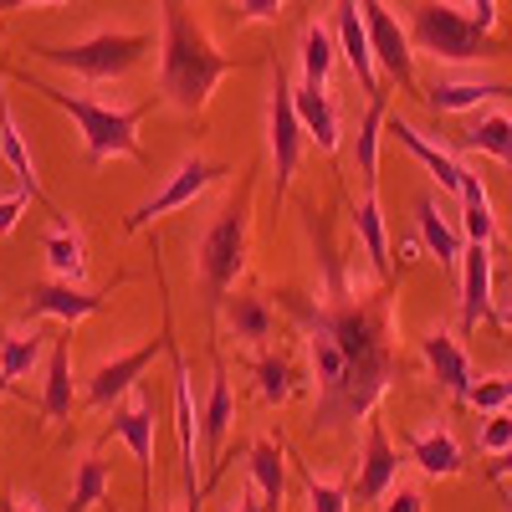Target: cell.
Returning a JSON list of instances; mask_svg holds the SVG:
<instances>
[{"mask_svg":"<svg viewBox=\"0 0 512 512\" xmlns=\"http://www.w3.org/2000/svg\"><path fill=\"white\" fill-rule=\"evenodd\" d=\"M0 82H6V72H0ZM0 159H6V169L21 180V190H31L41 205L52 210V221L62 216V210L41 195V185H36V164H31V149H26V139H21V128H16V113H11V103H6V93H0Z\"/></svg>","mask_w":512,"mask_h":512,"instance_id":"cell-25","label":"cell"},{"mask_svg":"<svg viewBox=\"0 0 512 512\" xmlns=\"http://www.w3.org/2000/svg\"><path fill=\"white\" fill-rule=\"evenodd\" d=\"M231 512H267V502H262V492H241Z\"/></svg>","mask_w":512,"mask_h":512,"instance_id":"cell-45","label":"cell"},{"mask_svg":"<svg viewBox=\"0 0 512 512\" xmlns=\"http://www.w3.org/2000/svg\"><path fill=\"white\" fill-rule=\"evenodd\" d=\"M113 497V477H108V461L98 451H88L77 461V477H72V492H67V512H93Z\"/></svg>","mask_w":512,"mask_h":512,"instance_id":"cell-33","label":"cell"},{"mask_svg":"<svg viewBox=\"0 0 512 512\" xmlns=\"http://www.w3.org/2000/svg\"><path fill=\"white\" fill-rule=\"evenodd\" d=\"M303 82H313V88H328V72L338 62V41H333V26L323 21H308L303 26Z\"/></svg>","mask_w":512,"mask_h":512,"instance_id":"cell-34","label":"cell"},{"mask_svg":"<svg viewBox=\"0 0 512 512\" xmlns=\"http://www.w3.org/2000/svg\"><path fill=\"white\" fill-rule=\"evenodd\" d=\"M26 52L72 72V77L118 82L154 52V36H144V31H98L88 41H72V47H47V41H36V47H26Z\"/></svg>","mask_w":512,"mask_h":512,"instance_id":"cell-6","label":"cell"},{"mask_svg":"<svg viewBox=\"0 0 512 512\" xmlns=\"http://www.w3.org/2000/svg\"><path fill=\"white\" fill-rule=\"evenodd\" d=\"M267 149H272V175H277V200H282L308 149V128L297 118V98H292V82L282 67H272V88H267Z\"/></svg>","mask_w":512,"mask_h":512,"instance_id":"cell-7","label":"cell"},{"mask_svg":"<svg viewBox=\"0 0 512 512\" xmlns=\"http://www.w3.org/2000/svg\"><path fill=\"white\" fill-rule=\"evenodd\" d=\"M354 241H359V251H364V262H369L374 282H384V287H400V282H395L390 226H384V205H379V190H364V200L354 205Z\"/></svg>","mask_w":512,"mask_h":512,"instance_id":"cell-19","label":"cell"},{"mask_svg":"<svg viewBox=\"0 0 512 512\" xmlns=\"http://www.w3.org/2000/svg\"><path fill=\"white\" fill-rule=\"evenodd\" d=\"M497 323H502V328H507V333H512V297H507V303H502V308H497Z\"/></svg>","mask_w":512,"mask_h":512,"instance_id":"cell-48","label":"cell"},{"mask_svg":"<svg viewBox=\"0 0 512 512\" xmlns=\"http://www.w3.org/2000/svg\"><path fill=\"white\" fill-rule=\"evenodd\" d=\"M400 441H405L410 461L420 466L425 477H461V472H466V461H461V446H456V436L446 431L441 420L431 425V431H405Z\"/></svg>","mask_w":512,"mask_h":512,"instance_id":"cell-23","label":"cell"},{"mask_svg":"<svg viewBox=\"0 0 512 512\" xmlns=\"http://www.w3.org/2000/svg\"><path fill=\"white\" fill-rule=\"evenodd\" d=\"M461 236L466 241H477V246H492L497 236V216H492V200H487V185L477 169H466V180H461Z\"/></svg>","mask_w":512,"mask_h":512,"instance_id":"cell-32","label":"cell"},{"mask_svg":"<svg viewBox=\"0 0 512 512\" xmlns=\"http://www.w3.org/2000/svg\"><path fill=\"white\" fill-rule=\"evenodd\" d=\"M400 466L405 461H400L390 431H384V420L369 415L364 420V446H359V472H354V502L359 507H379L400 487Z\"/></svg>","mask_w":512,"mask_h":512,"instance_id":"cell-10","label":"cell"},{"mask_svg":"<svg viewBox=\"0 0 512 512\" xmlns=\"http://www.w3.org/2000/svg\"><path fill=\"white\" fill-rule=\"evenodd\" d=\"M308 236L318 246V292L282 287L287 318L303 328L308 364H313V431L344 436L374 405L390 395V384L405 374L400 333H395V287H364L349 277L344 251L333 246L328 221L308 210Z\"/></svg>","mask_w":512,"mask_h":512,"instance_id":"cell-1","label":"cell"},{"mask_svg":"<svg viewBox=\"0 0 512 512\" xmlns=\"http://www.w3.org/2000/svg\"><path fill=\"white\" fill-rule=\"evenodd\" d=\"M169 344H175V318H169V303H164V328H159V338H149V344H139V349H128V354H118V359H108V364H98L93 369V379H88V410H113L123 395H134L139 390V379H144V369L159 359V354H169Z\"/></svg>","mask_w":512,"mask_h":512,"instance_id":"cell-8","label":"cell"},{"mask_svg":"<svg viewBox=\"0 0 512 512\" xmlns=\"http://www.w3.org/2000/svg\"><path fill=\"white\" fill-rule=\"evenodd\" d=\"M466 11H472V16H477L487 31L497 26V0H466Z\"/></svg>","mask_w":512,"mask_h":512,"instance_id":"cell-43","label":"cell"},{"mask_svg":"<svg viewBox=\"0 0 512 512\" xmlns=\"http://www.w3.org/2000/svg\"><path fill=\"white\" fill-rule=\"evenodd\" d=\"M195 6H200V0H195ZM231 6H236L241 21H277L282 6H292V0H231Z\"/></svg>","mask_w":512,"mask_h":512,"instance_id":"cell-40","label":"cell"},{"mask_svg":"<svg viewBox=\"0 0 512 512\" xmlns=\"http://www.w3.org/2000/svg\"><path fill=\"white\" fill-rule=\"evenodd\" d=\"M251 169L241 190L221 205V216L200 231V246H195V282H200V303L210 318H221L226 297L236 292V277L246 272V236H251Z\"/></svg>","mask_w":512,"mask_h":512,"instance_id":"cell-4","label":"cell"},{"mask_svg":"<svg viewBox=\"0 0 512 512\" xmlns=\"http://www.w3.org/2000/svg\"><path fill=\"white\" fill-rule=\"evenodd\" d=\"M405 31H410V41H415V52L436 57V62H451V67L497 62V57L512 52L502 36H492L472 11H456L451 0H415Z\"/></svg>","mask_w":512,"mask_h":512,"instance_id":"cell-5","label":"cell"},{"mask_svg":"<svg viewBox=\"0 0 512 512\" xmlns=\"http://www.w3.org/2000/svg\"><path fill=\"white\" fill-rule=\"evenodd\" d=\"M52 349V338L47 333H6V338H0V374H6V379H21V374H31L36 369V359L41 354H47Z\"/></svg>","mask_w":512,"mask_h":512,"instance_id":"cell-35","label":"cell"},{"mask_svg":"<svg viewBox=\"0 0 512 512\" xmlns=\"http://www.w3.org/2000/svg\"><path fill=\"white\" fill-rule=\"evenodd\" d=\"M333 41H338V57H344L349 72L359 77L364 98H379L384 82H379V67H374V52H369V26H364L359 0H333Z\"/></svg>","mask_w":512,"mask_h":512,"instance_id":"cell-14","label":"cell"},{"mask_svg":"<svg viewBox=\"0 0 512 512\" xmlns=\"http://www.w3.org/2000/svg\"><path fill=\"white\" fill-rule=\"evenodd\" d=\"M466 405H472L477 415H497L512 405V374H482L472 384V395H466Z\"/></svg>","mask_w":512,"mask_h":512,"instance_id":"cell-37","label":"cell"},{"mask_svg":"<svg viewBox=\"0 0 512 512\" xmlns=\"http://www.w3.org/2000/svg\"><path fill=\"white\" fill-rule=\"evenodd\" d=\"M487 472H492V477H497V482H512V446H507V451H497V456H492V466H487Z\"/></svg>","mask_w":512,"mask_h":512,"instance_id":"cell-44","label":"cell"},{"mask_svg":"<svg viewBox=\"0 0 512 512\" xmlns=\"http://www.w3.org/2000/svg\"><path fill=\"white\" fill-rule=\"evenodd\" d=\"M185 512H190V507H185Z\"/></svg>","mask_w":512,"mask_h":512,"instance_id":"cell-53","label":"cell"},{"mask_svg":"<svg viewBox=\"0 0 512 512\" xmlns=\"http://www.w3.org/2000/svg\"><path fill=\"white\" fill-rule=\"evenodd\" d=\"M108 441H123L128 451H134L139 461V477H144V497L154 507V405L134 390V395H123L113 405V420H108Z\"/></svg>","mask_w":512,"mask_h":512,"instance_id":"cell-13","label":"cell"},{"mask_svg":"<svg viewBox=\"0 0 512 512\" xmlns=\"http://www.w3.org/2000/svg\"><path fill=\"white\" fill-rule=\"evenodd\" d=\"M31 200H36L31 190H16V195L0 200V236H11V231L21 226V216H26V205H31Z\"/></svg>","mask_w":512,"mask_h":512,"instance_id":"cell-41","label":"cell"},{"mask_svg":"<svg viewBox=\"0 0 512 512\" xmlns=\"http://www.w3.org/2000/svg\"><path fill=\"white\" fill-rule=\"evenodd\" d=\"M384 134H390V139H395L405 154H415L425 169H431V175H436V185H441V195H456V200H461L466 164L456 159V149H441V144H431L425 134H415V128H410L400 113H390V118H384Z\"/></svg>","mask_w":512,"mask_h":512,"instance_id":"cell-18","label":"cell"},{"mask_svg":"<svg viewBox=\"0 0 512 512\" xmlns=\"http://www.w3.org/2000/svg\"><path fill=\"white\" fill-rule=\"evenodd\" d=\"M231 420H236V395H231V374H226V359L216 354V374H210V400L200 410V446H205V461H210V482L221 477V446L231 436ZM205 482V487H210Z\"/></svg>","mask_w":512,"mask_h":512,"instance_id":"cell-17","label":"cell"},{"mask_svg":"<svg viewBox=\"0 0 512 512\" xmlns=\"http://www.w3.org/2000/svg\"><path fill=\"white\" fill-rule=\"evenodd\" d=\"M21 6H67V0H0V11H21Z\"/></svg>","mask_w":512,"mask_h":512,"instance_id":"cell-46","label":"cell"},{"mask_svg":"<svg viewBox=\"0 0 512 512\" xmlns=\"http://www.w3.org/2000/svg\"><path fill=\"white\" fill-rule=\"evenodd\" d=\"M6 512H36V497H21L16 492V497H6Z\"/></svg>","mask_w":512,"mask_h":512,"instance_id":"cell-47","label":"cell"},{"mask_svg":"<svg viewBox=\"0 0 512 512\" xmlns=\"http://www.w3.org/2000/svg\"><path fill=\"white\" fill-rule=\"evenodd\" d=\"M451 149H472V154H492L497 164H507L512 169V113H502V108H492V113H482L477 123H466L461 134H456V144Z\"/></svg>","mask_w":512,"mask_h":512,"instance_id":"cell-29","label":"cell"},{"mask_svg":"<svg viewBox=\"0 0 512 512\" xmlns=\"http://www.w3.org/2000/svg\"><path fill=\"white\" fill-rule=\"evenodd\" d=\"M477 446H482L487 456H497V451H507V446H512V405H507V410H497V415H482Z\"/></svg>","mask_w":512,"mask_h":512,"instance_id":"cell-39","label":"cell"},{"mask_svg":"<svg viewBox=\"0 0 512 512\" xmlns=\"http://www.w3.org/2000/svg\"><path fill=\"white\" fill-rule=\"evenodd\" d=\"M492 98H512V82H431L425 108L431 113H472Z\"/></svg>","mask_w":512,"mask_h":512,"instance_id":"cell-28","label":"cell"},{"mask_svg":"<svg viewBox=\"0 0 512 512\" xmlns=\"http://www.w3.org/2000/svg\"><path fill=\"white\" fill-rule=\"evenodd\" d=\"M16 77L26 82L31 93H41L47 103H57V108L77 123V134H82V144H88V164H93V169L108 164L113 154L149 164V154H144V144H139V123L154 113L159 98H144V103H134V108H108V103H93V98H82V93L57 88V82H41V77H31V72H16Z\"/></svg>","mask_w":512,"mask_h":512,"instance_id":"cell-3","label":"cell"},{"mask_svg":"<svg viewBox=\"0 0 512 512\" xmlns=\"http://www.w3.org/2000/svg\"><path fill=\"white\" fill-rule=\"evenodd\" d=\"M507 349H512V333H507Z\"/></svg>","mask_w":512,"mask_h":512,"instance_id":"cell-52","label":"cell"},{"mask_svg":"<svg viewBox=\"0 0 512 512\" xmlns=\"http://www.w3.org/2000/svg\"><path fill=\"white\" fill-rule=\"evenodd\" d=\"M169 364H175V431H180V466H185V507L200 512V497L205 487L195 482V436H200V415H195V400H190V364L180 354V344H169Z\"/></svg>","mask_w":512,"mask_h":512,"instance_id":"cell-16","label":"cell"},{"mask_svg":"<svg viewBox=\"0 0 512 512\" xmlns=\"http://www.w3.org/2000/svg\"><path fill=\"white\" fill-rule=\"evenodd\" d=\"M246 472H251V487L262 492V502H267V512H282V502H287V456H282V446L277 441H251V451H246Z\"/></svg>","mask_w":512,"mask_h":512,"instance_id":"cell-26","label":"cell"},{"mask_svg":"<svg viewBox=\"0 0 512 512\" xmlns=\"http://www.w3.org/2000/svg\"><path fill=\"white\" fill-rule=\"evenodd\" d=\"M420 354H425V364H431V374L441 379V390H446L456 405H466V395H472L477 374H472V354H466L461 333H451V328H431V333L420 338Z\"/></svg>","mask_w":512,"mask_h":512,"instance_id":"cell-15","label":"cell"},{"mask_svg":"<svg viewBox=\"0 0 512 512\" xmlns=\"http://www.w3.org/2000/svg\"><path fill=\"white\" fill-rule=\"evenodd\" d=\"M0 390H6V395H16V400H26V395H21V390H16V384H11V379H6V374H0Z\"/></svg>","mask_w":512,"mask_h":512,"instance_id":"cell-49","label":"cell"},{"mask_svg":"<svg viewBox=\"0 0 512 512\" xmlns=\"http://www.w3.org/2000/svg\"><path fill=\"white\" fill-rule=\"evenodd\" d=\"M492 313V246L466 241L461 251V333H477V323Z\"/></svg>","mask_w":512,"mask_h":512,"instance_id":"cell-20","label":"cell"},{"mask_svg":"<svg viewBox=\"0 0 512 512\" xmlns=\"http://www.w3.org/2000/svg\"><path fill=\"white\" fill-rule=\"evenodd\" d=\"M123 282H128V277H118L113 287H123ZM113 287H108V292H82V287H72V282H41V287H31V292H26V303H21V323L57 318V323L77 328L82 318L103 313V303L113 297Z\"/></svg>","mask_w":512,"mask_h":512,"instance_id":"cell-12","label":"cell"},{"mask_svg":"<svg viewBox=\"0 0 512 512\" xmlns=\"http://www.w3.org/2000/svg\"><path fill=\"white\" fill-rule=\"evenodd\" d=\"M251 374H256V395H262V405H287L297 395V374H292V364L282 354H262L251 364Z\"/></svg>","mask_w":512,"mask_h":512,"instance_id":"cell-36","label":"cell"},{"mask_svg":"<svg viewBox=\"0 0 512 512\" xmlns=\"http://www.w3.org/2000/svg\"><path fill=\"white\" fill-rule=\"evenodd\" d=\"M502 287H507V297H512V262H507V272H502Z\"/></svg>","mask_w":512,"mask_h":512,"instance_id":"cell-50","label":"cell"},{"mask_svg":"<svg viewBox=\"0 0 512 512\" xmlns=\"http://www.w3.org/2000/svg\"><path fill=\"white\" fill-rule=\"evenodd\" d=\"M308 512H354V482H318L308 472Z\"/></svg>","mask_w":512,"mask_h":512,"instance_id":"cell-38","label":"cell"},{"mask_svg":"<svg viewBox=\"0 0 512 512\" xmlns=\"http://www.w3.org/2000/svg\"><path fill=\"white\" fill-rule=\"evenodd\" d=\"M72 333H57L52 338V349H47V384H41V395H36V410L47 415L52 425L72 420Z\"/></svg>","mask_w":512,"mask_h":512,"instance_id":"cell-22","label":"cell"},{"mask_svg":"<svg viewBox=\"0 0 512 512\" xmlns=\"http://www.w3.org/2000/svg\"><path fill=\"white\" fill-rule=\"evenodd\" d=\"M190 6L195 0H159V103L200 118L216 82L246 62L226 57Z\"/></svg>","mask_w":512,"mask_h":512,"instance_id":"cell-2","label":"cell"},{"mask_svg":"<svg viewBox=\"0 0 512 512\" xmlns=\"http://www.w3.org/2000/svg\"><path fill=\"white\" fill-rule=\"evenodd\" d=\"M502 502H507V512H512V492H507V497H502Z\"/></svg>","mask_w":512,"mask_h":512,"instance_id":"cell-51","label":"cell"},{"mask_svg":"<svg viewBox=\"0 0 512 512\" xmlns=\"http://www.w3.org/2000/svg\"><path fill=\"white\" fill-rule=\"evenodd\" d=\"M379 512H425V492H420V487H405V482H400V487H395L390 497L379 502Z\"/></svg>","mask_w":512,"mask_h":512,"instance_id":"cell-42","label":"cell"},{"mask_svg":"<svg viewBox=\"0 0 512 512\" xmlns=\"http://www.w3.org/2000/svg\"><path fill=\"white\" fill-rule=\"evenodd\" d=\"M415 231H420V246L431 251L446 272H461L466 236H461V226H451V221L441 216V195H420V200H415Z\"/></svg>","mask_w":512,"mask_h":512,"instance_id":"cell-21","label":"cell"},{"mask_svg":"<svg viewBox=\"0 0 512 512\" xmlns=\"http://www.w3.org/2000/svg\"><path fill=\"white\" fill-rule=\"evenodd\" d=\"M231 175V164H216V159H200V154H190V159H180V169L169 175L144 205H134V216H123V231L134 236V231H144L149 221H159V216H169V210H180V205H190V200H200L210 185H221Z\"/></svg>","mask_w":512,"mask_h":512,"instance_id":"cell-9","label":"cell"},{"mask_svg":"<svg viewBox=\"0 0 512 512\" xmlns=\"http://www.w3.org/2000/svg\"><path fill=\"white\" fill-rule=\"evenodd\" d=\"M221 313H226V328L241 338V344H267L272 328H277L272 303H267V297H256V292H231Z\"/></svg>","mask_w":512,"mask_h":512,"instance_id":"cell-30","label":"cell"},{"mask_svg":"<svg viewBox=\"0 0 512 512\" xmlns=\"http://www.w3.org/2000/svg\"><path fill=\"white\" fill-rule=\"evenodd\" d=\"M384 118H390V93L369 98L364 118H359V134H354V169L364 190H379V139H384Z\"/></svg>","mask_w":512,"mask_h":512,"instance_id":"cell-27","label":"cell"},{"mask_svg":"<svg viewBox=\"0 0 512 512\" xmlns=\"http://www.w3.org/2000/svg\"><path fill=\"white\" fill-rule=\"evenodd\" d=\"M41 251H47V267H52L57 282H72V287H77L82 272H88V251H82V236L72 231L67 216L52 221V231H47V241H41Z\"/></svg>","mask_w":512,"mask_h":512,"instance_id":"cell-31","label":"cell"},{"mask_svg":"<svg viewBox=\"0 0 512 512\" xmlns=\"http://www.w3.org/2000/svg\"><path fill=\"white\" fill-rule=\"evenodd\" d=\"M364 6V26H369V52H374V67L390 72V82H400V88L415 93V41L410 31L384 11V0H359Z\"/></svg>","mask_w":512,"mask_h":512,"instance_id":"cell-11","label":"cell"},{"mask_svg":"<svg viewBox=\"0 0 512 512\" xmlns=\"http://www.w3.org/2000/svg\"><path fill=\"white\" fill-rule=\"evenodd\" d=\"M292 98H297V118H303V128H308V144H318L323 154H338V144H344V128H338V103H333V93L303 82V88H292Z\"/></svg>","mask_w":512,"mask_h":512,"instance_id":"cell-24","label":"cell"}]
</instances>
